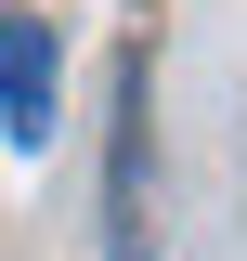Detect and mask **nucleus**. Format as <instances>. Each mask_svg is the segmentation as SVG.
I'll return each mask as SVG.
<instances>
[{
    "label": "nucleus",
    "instance_id": "nucleus-2",
    "mask_svg": "<svg viewBox=\"0 0 247 261\" xmlns=\"http://www.w3.org/2000/svg\"><path fill=\"white\" fill-rule=\"evenodd\" d=\"M0 130L52 144V27L39 13H0Z\"/></svg>",
    "mask_w": 247,
    "mask_h": 261
},
{
    "label": "nucleus",
    "instance_id": "nucleus-1",
    "mask_svg": "<svg viewBox=\"0 0 247 261\" xmlns=\"http://www.w3.org/2000/svg\"><path fill=\"white\" fill-rule=\"evenodd\" d=\"M104 248L156 261V130H143V53L117 65V196H104Z\"/></svg>",
    "mask_w": 247,
    "mask_h": 261
}]
</instances>
